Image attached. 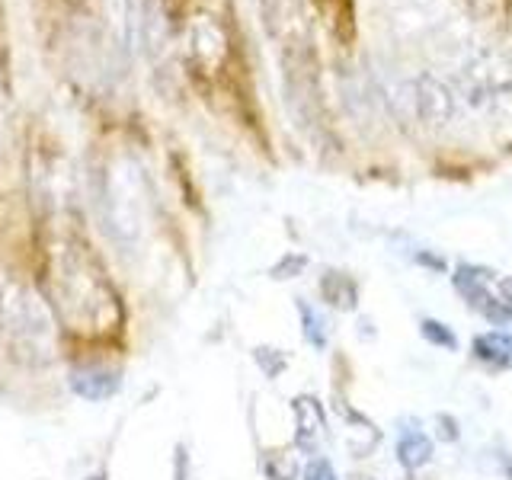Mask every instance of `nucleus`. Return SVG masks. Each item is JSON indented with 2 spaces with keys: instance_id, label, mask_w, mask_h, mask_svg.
Returning <instances> with one entry per match:
<instances>
[{
  "instance_id": "nucleus-6",
  "label": "nucleus",
  "mask_w": 512,
  "mask_h": 480,
  "mask_svg": "<svg viewBox=\"0 0 512 480\" xmlns=\"http://www.w3.org/2000/svg\"><path fill=\"white\" fill-rule=\"evenodd\" d=\"M432 458V442L426 432L420 429H404L397 439V461L404 464L407 471H416L423 468V464Z\"/></svg>"
},
{
  "instance_id": "nucleus-15",
  "label": "nucleus",
  "mask_w": 512,
  "mask_h": 480,
  "mask_svg": "<svg viewBox=\"0 0 512 480\" xmlns=\"http://www.w3.org/2000/svg\"><path fill=\"white\" fill-rule=\"evenodd\" d=\"M439 423L445 426L442 429V439H458V429H455V423H448V416H439Z\"/></svg>"
},
{
  "instance_id": "nucleus-17",
  "label": "nucleus",
  "mask_w": 512,
  "mask_h": 480,
  "mask_svg": "<svg viewBox=\"0 0 512 480\" xmlns=\"http://www.w3.org/2000/svg\"><path fill=\"white\" fill-rule=\"evenodd\" d=\"M87 480H106V477H100V474H93V477H87Z\"/></svg>"
},
{
  "instance_id": "nucleus-16",
  "label": "nucleus",
  "mask_w": 512,
  "mask_h": 480,
  "mask_svg": "<svg viewBox=\"0 0 512 480\" xmlns=\"http://www.w3.org/2000/svg\"><path fill=\"white\" fill-rule=\"evenodd\" d=\"M500 298L512 308V279H503V282H500Z\"/></svg>"
},
{
  "instance_id": "nucleus-4",
  "label": "nucleus",
  "mask_w": 512,
  "mask_h": 480,
  "mask_svg": "<svg viewBox=\"0 0 512 480\" xmlns=\"http://www.w3.org/2000/svg\"><path fill=\"white\" fill-rule=\"evenodd\" d=\"M487 282H490V272L487 269H477V266H458L455 272V288L464 295V301L471 308H484L487 301H493V295L487 292Z\"/></svg>"
},
{
  "instance_id": "nucleus-13",
  "label": "nucleus",
  "mask_w": 512,
  "mask_h": 480,
  "mask_svg": "<svg viewBox=\"0 0 512 480\" xmlns=\"http://www.w3.org/2000/svg\"><path fill=\"white\" fill-rule=\"evenodd\" d=\"M304 480H340L333 471V464L327 458H314L308 464V471H304Z\"/></svg>"
},
{
  "instance_id": "nucleus-8",
  "label": "nucleus",
  "mask_w": 512,
  "mask_h": 480,
  "mask_svg": "<svg viewBox=\"0 0 512 480\" xmlns=\"http://www.w3.org/2000/svg\"><path fill=\"white\" fill-rule=\"evenodd\" d=\"M317 10L324 13L336 39L352 36V0H317Z\"/></svg>"
},
{
  "instance_id": "nucleus-11",
  "label": "nucleus",
  "mask_w": 512,
  "mask_h": 480,
  "mask_svg": "<svg viewBox=\"0 0 512 480\" xmlns=\"http://www.w3.org/2000/svg\"><path fill=\"white\" fill-rule=\"evenodd\" d=\"M423 336H426V340L429 343H436V346H445V349H455V333L452 330H448L445 324H439V320H423Z\"/></svg>"
},
{
  "instance_id": "nucleus-2",
  "label": "nucleus",
  "mask_w": 512,
  "mask_h": 480,
  "mask_svg": "<svg viewBox=\"0 0 512 480\" xmlns=\"http://www.w3.org/2000/svg\"><path fill=\"white\" fill-rule=\"evenodd\" d=\"M292 410H295V445L301 452H314L320 436L327 432L324 407H320L317 397H295Z\"/></svg>"
},
{
  "instance_id": "nucleus-14",
  "label": "nucleus",
  "mask_w": 512,
  "mask_h": 480,
  "mask_svg": "<svg viewBox=\"0 0 512 480\" xmlns=\"http://www.w3.org/2000/svg\"><path fill=\"white\" fill-rule=\"evenodd\" d=\"M301 266H304V256H292V260H285L282 266L272 269V276H276V279H285V272H295V269H301Z\"/></svg>"
},
{
  "instance_id": "nucleus-5",
  "label": "nucleus",
  "mask_w": 512,
  "mask_h": 480,
  "mask_svg": "<svg viewBox=\"0 0 512 480\" xmlns=\"http://www.w3.org/2000/svg\"><path fill=\"white\" fill-rule=\"evenodd\" d=\"M474 356L493 368H512V333L474 336Z\"/></svg>"
},
{
  "instance_id": "nucleus-9",
  "label": "nucleus",
  "mask_w": 512,
  "mask_h": 480,
  "mask_svg": "<svg viewBox=\"0 0 512 480\" xmlns=\"http://www.w3.org/2000/svg\"><path fill=\"white\" fill-rule=\"evenodd\" d=\"M298 311H301V320H304V340H308L314 349H324L327 346L324 317H320L308 301H298Z\"/></svg>"
},
{
  "instance_id": "nucleus-3",
  "label": "nucleus",
  "mask_w": 512,
  "mask_h": 480,
  "mask_svg": "<svg viewBox=\"0 0 512 480\" xmlns=\"http://www.w3.org/2000/svg\"><path fill=\"white\" fill-rule=\"evenodd\" d=\"M71 388L84 400H109L122 388V378L119 372H109V368H80V372L71 375Z\"/></svg>"
},
{
  "instance_id": "nucleus-10",
  "label": "nucleus",
  "mask_w": 512,
  "mask_h": 480,
  "mask_svg": "<svg viewBox=\"0 0 512 480\" xmlns=\"http://www.w3.org/2000/svg\"><path fill=\"white\" fill-rule=\"evenodd\" d=\"M266 477L269 480H295L298 477V461L288 455V452H276V455H269L266 458Z\"/></svg>"
},
{
  "instance_id": "nucleus-1",
  "label": "nucleus",
  "mask_w": 512,
  "mask_h": 480,
  "mask_svg": "<svg viewBox=\"0 0 512 480\" xmlns=\"http://www.w3.org/2000/svg\"><path fill=\"white\" fill-rule=\"evenodd\" d=\"M413 106L420 112V119L429 125H445L452 119V93H448L436 77H420L413 87Z\"/></svg>"
},
{
  "instance_id": "nucleus-12",
  "label": "nucleus",
  "mask_w": 512,
  "mask_h": 480,
  "mask_svg": "<svg viewBox=\"0 0 512 480\" xmlns=\"http://www.w3.org/2000/svg\"><path fill=\"white\" fill-rule=\"evenodd\" d=\"M253 356H256V362L263 365V372H266L269 378H279V372L288 365V359L282 356L279 349H272V359H269V349H256Z\"/></svg>"
},
{
  "instance_id": "nucleus-7",
  "label": "nucleus",
  "mask_w": 512,
  "mask_h": 480,
  "mask_svg": "<svg viewBox=\"0 0 512 480\" xmlns=\"http://www.w3.org/2000/svg\"><path fill=\"white\" fill-rule=\"evenodd\" d=\"M320 295H324V301L333 304L336 311H352L359 301V288L349 276H343V272H327V276L320 279Z\"/></svg>"
}]
</instances>
